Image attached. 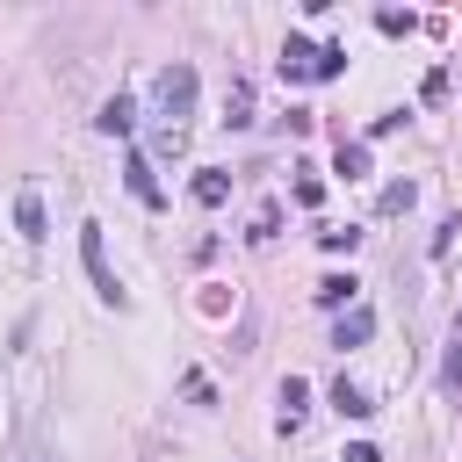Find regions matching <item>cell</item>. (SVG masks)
Wrapping results in <instances>:
<instances>
[{"instance_id":"9c48e42d","label":"cell","mask_w":462,"mask_h":462,"mask_svg":"<svg viewBox=\"0 0 462 462\" xmlns=\"http://www.w3.org/2000/svg\"><path fill=\"white\" fill-rule=\"evenodd\" d=\"M354 289H361L354 274H325V282H318V303H325V310H339V303H354Z\"/></svg>"},{"instance_id":"9a60e30c","label":"cell","mask_w":462,"mask_h":462,"mask_svg":"<svg viewBox=\"0 0 462 462\" xmlns=\"http://www.w3.org/2000/svg\"><path fill=\"white\" fill-rule=\"evenodd\" d=\"M440 383H448V390H462V339L448 346V368H440Z\"/></svg>"},{"instance_id":"5b68a950","label":"cell","mask_w":462,"mask_h":462,"mask_svg":"<svg viewBox=\"0 0 462 462\" xmlns=\"http://www.w3.org/2000/svg\"><path fill=\"white\" fill-rule=\"evenodd\" d=\"M224 195H231V180H224V166H202V173H195V202H202V209H217Z\"/></svg>"},{"instance_id":"277c9868","label":"cell","mask_w":462,"mask_h":462,"mask_svg":"<svg viewBox=\"0 0 462 462\" xmlns=\"http://www.w3.org/2000/svg\"><path fill=\"white\" fill-rule=\"evenodd\" d=\"M14 231H22L29 245L43 238V195H36V188H22V195H14Z\"/></svg>"},{"instance_id":"6da1fadb","label":"cell","mask_w":462,"mask_h":462,"mask_svg":"<svg viewBox=\"0 0 462 462\" xmlns=\"http://www.w3.org/2000/svg\"><path fill=\"white\" fill-rule=\"evenodd\" d=\"M79 260H87V274H94V296H101V303H123V282L108 274V245H101V224H79Z\"/></svg>"},{"instance_id":"7a4b0ae2","label":"cell","mask_w":462,"mask_h":462,"mask_svg":"<svg viewBox=\"0 0 462 462\" xmlns=\"http://www.w3.org/2000/svg\"><path fill=\"white\" fill-rule=\"evenodd\" d=\"M152 94H159V108H166V116H188V108H195V65H166Z\"/></svg>"},{"instance_id":"e0dca14e","label":"cell","mask_w":462,"mask_h":462,"mask_svg":"<svg viewBox=\"0 0 462 462\" xmlns=\"http://www.w3.org/2000/svg\"><path fill=\"white\" fill-rule=\"evenodd\" d=\"M43 462H51V455H43Z\"/></svg>"},{"instance_id":"ba28073f","label":"cell","mask_w":462,"mask_h":462,"mask_svg":"<svg viewBox=\"0 0 462 462\" xmlns=\"http://www.w3.org/2000/svg\"><path fill=\"white\" fill-rule=\"evenodd\" d=\"M310 58H318V51H310L303 36H289V43H282V72H289V79H310Z\"/></svg>"},{"instance_id":"3957f363","label":"cell","mask_w":462,"mask_h":462,"mask_svg":"<svg viewBox=\"0 0 462 462\" xmlns=\"http://www.w3.org/2000/svg\"><path fill=\"white\" fill-rule=\"evenodd\" d=\"M94 130H108V137H130V130H137V108H130V94H108V101L94 108Z\"/></svg>"},{"instance_id":"5bb4252c","label":"cell","mask_w":462,"mask_h":462,"mask_svg":"<svg viewBox=\"0 0 462 462\" xmlns=\"http://www.w3.org/2000/svg\"><path fill=\"white\" fill-rule=\"evenodd\" d=\"M303 397H310V390H303V375H289V383H282V426H289V419H303Z\"/></svg>"},{"instance_id":"8fae6325","label":"cell","mask_w":462,"mask_h":462,"mask_svg":"<svg viewBox=\"0 0 462 462\" xmlns=\"http://www.w3.org/2000/svg\"><path fill=\"white\" fill-rule=\"evenodd\" d=\"M346 65V43H318V58H310V79H332Z\"/></svg>"},{"instance_id":"30bf717a","label":"cell","mask_w":462,"mask_h":462,"mask_svg":"<svg viewBox=\"0 0 462 462\" xmlns=\"http://www.w3.org/2000/svg\"><path fill=\"white\" fill-rule=\"evenodd\" d=\"M130 195H137V202H152V209H159V202H166V195H159V180H152V166H144V159H130Z\"/></svg>"},{"instance_id":"52a82bcc","label":"cell","mask_w":462,"mask_h":462,"mask_svg":"<svg viewBox=\"0 0 462 462\" xmlns=\"http://www.w3.org/2000/svg\"><path fill=\"white\" fill-rule=\"evenodd\" d=\"M332 411H346V419H368L375 404H368V390H354V383L339 375V383H332Z\"/></svg>"},{"instance_id":"8992f818","label":"cell","mask_w":462,"mask_h":462,"mask_svg":"<svg viewBox=\"0 0 462 462\" xmlns=\"http://www.w3.org/2000/svg\"><path fill=\"white\" fill-rule=\"evenodd\" d=\"M368 332H375V310H368V303H354V310L339 318V346H361Z\"/></svg>"},{"instance_id":"7c38bea8","label":"cell","mask_w":462,"mask_h":462,"mask_svg":"<svg viewBox=\"0 0 462 462\" xmlns=\"http://www.w3.org/2000/svg\"><path fill=\"white\" fill-rule=\"evenodd\" d=\"M224 108H231L224 123H253V87H245V79H231V94H224Z\"/></svg>"},{"instance_id":"4fadbf2b","label":"cell","mask_w":462,"mask_h":462,"mask_svg":"<svg viewBox=\"0 0 462 462\" xmlns=\"http://www.w3.org/2000/svg\"><path fill=\"white\" fill-rule=\"evenodd\" d=\"M332 166H339L346 180H361V173H368V144H339V152H332Z\"/></svg>"},{"instance_id":"2e32d148","label":"cell","mask_w":462,"mask_h":462,"mask_svg":"<svg viewBox=\"0 0 462 462\" xmlns=\"http://www.w3.org/2000/svg\"><path fill=\"white\" fill-rule=\"evenodd\" d=\"M339 462H383V448H375V440H354V448H346Z\"/></svg>"}]
</instances>
